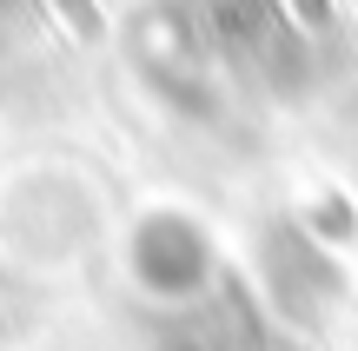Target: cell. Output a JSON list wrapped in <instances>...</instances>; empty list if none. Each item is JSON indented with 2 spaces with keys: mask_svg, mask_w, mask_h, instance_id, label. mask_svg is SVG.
<instances>
[{
  "mask_svg": "<svg viewBox=\"0 0 358 351\" xmlns=\"http://www.w3.org/2000/svg\"><path fill=\"white\" fill-rule=\"evenodd\" d=\"M53 7L73 20V33H100V13H93V0H53Z\"/></svg>",
  "mask_w": 358,
  "mask_h": 351,
  "instance_id": "cell-1",
  "label": "cell"
}]
</instances>
